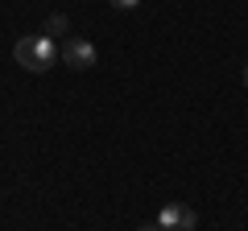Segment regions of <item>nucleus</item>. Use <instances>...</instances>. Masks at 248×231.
<instances>
[{
  "mask_svg": "<svg viewBox=\"0 0 248 231\" xmlns=\"http://www.w3.org/2000/svg\"><path fill=\"white\" fill-rule=\"evenodd\" d=\"M13 58H17V66H25L29 74H42V71L54 66L58 45H54V37H46V33H29V37H21V42L13 45Z\"/></svg>",
  "mask_w": 248,
  "mask_h": 231,
  "instance_id": "f257e3e1",
  "label": "nucleus"
},
{
  "mask_svg": "<svg viewBox=\"0 0 248 231\" xmlns=\"http://www.w3.org/2000/svg\"><path fill=\"white\" fill-rule=\"evenodd\" d=\"M58 58L66 66H75V71H91V66H95V45L87 42V37H66V42L58 45Z\"/></svg>",
  "mask_w": 248,
  "mask_h": 231,
  "instance_id": "f03ea898",
  "label": "nucleus"
},
{
  "mask_svg": "<svg viewBox=\"0 0 248 231\" xmlns=\"http://www.w3.org/2000/svg\"><path fill=\"white\" fill-rule=\"evenodd\" d=\"M157 223H161V231H195L199 215H195V206H186V202H166L157 211Z\"/></svg>",
  "mask_w": 248,
  "mask_h": 231,
  "instance_id": "7ed1b4c3",
  "label": "nucleus"
},
{
  "mask_svg": "<svg viewBox=\"0 0 248 231\" xmlns=\"http://www.w3.org/2000/svg\"><path fill=\"white\" fill-rule=\"evenodd\" d=\"M50 33H66V17H62V13H54V17L46 21V37Z\"/></svg>",
  "mask_w": 248,
  "mask_h": 231,
  "instance_id": "20e7f679",
  "label": "nucleus"
},
{
  "mask_svg": "<svg viewBox=\"0 0 248 231\" xmlns=\"http://www.w3.org/2000/svg\"><path fill=\"white\" fill-rule=\"evenodd\" d=\"M108 4H112V9H124V13H128V9H137L141 0H108Z\"/></svg>",
  "mask_w": 248,
  "mask_h": 231,
  "instance_id": "39448f33",
  "label": "nucleus"
},
{
  "mask_svg": "<svg viewBox=\"0 0 248 231\" xmlns=\"http://www.w3.org/2000/svg\"><path fill=\"white\" fill-rule=\"evenodd\" d=\"M141 231H161V223H149V227H141Z\"/></svg>",
  "mask_w": 248,
  "mask_h": 231,
  "instance_id": "423d86ee",
  "label": "nucleus"
},
{
  "mask_svg": "<svg viewBox=\"0 0 248 231\" xmlns=\"http://www.w3.org/2000/svg\"><path fill=\"white\" fill-rule=\"evenodd\" d=\"M240 79H244V87H248V66H244V71H240Z\"/></svg>",
  "mask_w": 248,
  "mask_h": 231,
  "instance_id": "0eeeda50",
  "label": "nucleus"
}]
</instances>
